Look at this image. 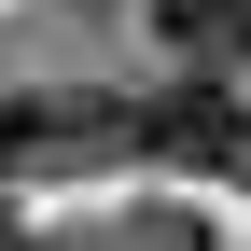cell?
Segmentation results:
<instances>
[{
  "label": "cell",
  "mask_w": 251,
  "mask_h": 251,
  "mask_svg": "<svg viewBox=\"0 0 251 251\" xmlns=\"http://www.w3.org/2000/svg\"><path fill=\"white\" fill-rule=\"evenodd\" d=\"M140 153H153V168H196V181H224V168H251V98H224L209 70L153 84V98H140Z\"/></svg>",
  "instance_id": "6da1fadb"
},
{
  "label": "cell",
  "mask_w": 251,
  "mask_h": 251,
  "mask_svg": "<svg viewBox=\"0 0 251 251\" xmlns=\"http://www.w3.org/2000/svg\"><path fill=\"white\" fill-rule=\"evenodd\" d=\"M153 28H168L181 56H209V84L251 56V0H153Z\"/></svg>",
  "instance_id": "7a4b0ae2"
},
{
  "label": "cell",
  "mask_w": 251,
  "mask_h": 251,
  "mask_svg": "<svg viewBox=\"0 0 251 251\" xmlns=\"http://www.w3.org/2000/svg\"><path fill=\"white\" fill-rule=\"evenodd\" d=\"M84 251H209V224H196V209H140V224H112Z\"/></svg>",
  "instance_id": "3957f363"
},
{
  "label": "cell",
  "mask_w": 251,
  "mask_h": 251,
  "mask_svg": "<svg viewBox=\"0 0 251 251\" xmlns=\"http://www.w3.org/2000/svg\"><path fill=\"white\" fill-rule=\"evenodd\" d=\"M42 168V98H0V181Z\"/></svg>",
  "instance_id": "277c9868"
}]
</instances>
